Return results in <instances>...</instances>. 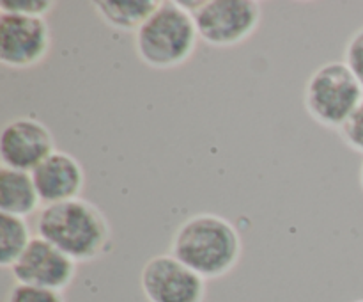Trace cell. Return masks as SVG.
Masks as SVG:
<instances>
[{"mask_svg": "<svg viewBox=\"0 0 363 302\" xmlns=\"http://www.w3.org/2000/svg\"><path fill=\"white\" fill-rule=\"evenodd\" d=\"M170 254L209 279H220L236 269L243 240L229 219L216 213H197L184 220L170 242Z\"/></svg>", "mask_w": 363, "mask_h": 302, "instance_id": "obj_1", "label": "cell"}, {"mask_svg": "<svg viewBox=\"0 0 363 302\" xmlns=\"http://www.w3.org/2000/svg\"><path fill=\"white\" fill-rule=\"evenodd\" d=\"M35 233L77 263L103 258L113 244L105 213L82 198L45 206L35 219Z\"/></svg>", "mask_w": 363, "mask_h": 302, "instance_id": "obj_2", "label": "cell"}, {"mask_svg": "<svg viewBox=\"0 0 363 302\" xmlns=\"http://www.w3.org/2000/svg\"><path fill=\"white\" fill-rule=\"evenodd\" d=\"M199 39L195 18L176 0H165L135 32V52L152 70H172L188 63Z\"/></svg>", "mask_w": 363, "mask_h": 302, "instance_id": "obj_3", "label": "cell"}, {"mask_svg": "<svg viewBox=\"0 0 363 302\" xmlns=\"http://www.w3.org/2000/svg\"><path fill=\"white\" fill-rule=\"evenodd\" d=\"M363 99V87L344 60L321 64L305 85V109L321 126L340 130Z\"/></svg>", "mask_w": 363, "mask_h": 302, "instance_id": "obj_4", "label": "cell"}, {"mask_svg": "<svg viewBox=\"0 0 363 302\" xmlns=\"http://www.w3.org/2000/svg\"><path fill=\"white\" fill-rule=\"evenodd\" d=\"M194 18L202 41L215 48H230L255 34L262 9L257 0H204Z\"/></svg>", "mask_w": 363, "mask_h": 302, "instance_id": "obj_5", "label": "cell"}, {"mask_svg": "<svg viewBox=\"0 0 363 302\" xmlns=\"http://www.w3.org/2000/svg\"><path fill=\"white\" fill-rule=\"evenodd\" d=\"M140 290L147 302H204L208 288L204 277L165 252L142 266Z\"/></svg>", "mask_w": 363, "mask_h": 302, "instance_id": "obj_6", "label": "cell"}, {"mask_svg": "<svg viewBox=\"0 0 363 302\" xmlns=\"http://www.w3.org/2000/svg\"><path fill=\"white\" fill-rule=\"evenodd\" d=\"M52 46L45 18L0 13V63L11 70H28L46 59Z\"/></svg>", "mask_w": 363, "mask_h": 302, "instance_id": "obj_7", "label": "cell"}, {"mask_svg": "<svg viewBox=\"0 0 363 302\" xmlns=\"http://www.w3.org/2000/svg\"><path fill=\"white\" fill-rule=\"evenodd\" d=\"M77 265L66 252L35 234L11 272L16 283L64 291L77 277Z\"/></svg>", "mask_w": 363, "mask_h": 302, "instance_id": "obj_8", "label": "cell"}, {"mask_svg": "<svg viewBox=\"0 0 363 302\" xmlns=\"http://www.w3.org/2000/svg\"><path fill=\"white\" fill-rule=\"evenodd\" d=\"M53 151V135L43 121L21 116L4 124L0 134V160L4 167L32 173Z\"/></svg>", "mask_w": 363, "mask_h": 302, "instance_id": "obj_9", "label": "cell"}, {"mask_svg": "<svg viewBox=\"0 0 363 302\" xmlns=\"http://www.w3.org/2000/svg\"><path fill=\"white\" fill-rule=\"evenodd\" d=\"M30 174L38 188L39 199L45 203V206L78 199L85 187V173L82 163L62 149H55Z\"/></svg>", "mask_w": 363, "mask_h": 302, "instance_id": "obj_10", "label": "cell"}, {"mask_svg": "<svg viewBox=\"0 0 363 302\" xmlns=\"http://www.w3.org/2000/svg\"><path fill=\"white\" fill-rule=\"evenodd\" d=\"M41 199L30 173L0 167V210L2 213L23 217L38 212Z\"/></svg>", "mask_w": 363, "mask_h": 302, "instance_id": "obj_11", "label": "cell"}, {"mask_svg": "<svg viewBox=\"0 0 363 302\" xmlns=\"http://www.w3.org/2000/svg\"><path fill=\"white\" fill-rule=\"evenodd\" d=\"M160 0H96V14L108 27L123 32H137L160 7Z\"/></svg>", "mask_w": 363, "mask_h": 302, "instance_id": "obj_12", "label": "cell"}, {"mask_svg": "<svg viewBox=\"0 0 363 302\" xmlns=\"http://www.w3.org/2000/svg\"><path fill=\"white\" fill-rule=\"evenodd\" d=\"M27 219L9 213L0 215V266L13 269L32 240Z\"/></svg>", "mask_w": 363, "mask_h": 302, "instance_id": "obj_13", "label": "cell"}, {"mask_svg": "<svg viewBox=\"0 0 363 302\" xmlns=\"http://www.w3.org/2000/svg\"><path fill=\"white\" fill-rule=\"evenodd\" d=\"M6 302H66V298L62 291L16 283L7 293Z\"/></svg>", "mask_w": 363, "mask_h": 302, "instance_id": "obj_14", "label": "cell"}, {"mask_svg": "<svg viewBox=\"0 0 363 302\" xmlns=\"http://www.w3.org/2000/svg\"><path fill=\"white\" fill-rule=\"evenodd\" d=\"M55 7L53 0H2L0 13L20 14V16L45 18Z\"/></svg>", "mask_w": 363, "mask_h": 302, "instance_id": "obj_15", "label": "cell"}, {"mask_svg": "<svg viewBox=\"0 0 363 302\" xmlns=\"http://www.w3.org/2000/svg\"><path fill=\"white\" fill-rule=\"evenodd\" d=\"M340 135H342V141L353 151L363 155V99L358 109L353 112V116L340 128Z\"/></svg>", "mask_w": 363, "mask_h": 302, "instance_id": "obj_16", "label": "cell"}, {"mask_svg": "<svg viewBox=\"0 0 363 302\" xmlns=\"http://www.w3.org/2000/svg\"><path fill=\"white\" fill-rule=\"evenodd\" d=\"M344 63L350 66V70L353 71V75L363 87V27L358 28L347 41Z\"/></svg>", "mask_w": 363, "mask_h": 302, "instance_id": "obj_17", "label": "cell"}, {"mask_svg": "<svg viewBox=\"0 0 363 302\" xmlns=\"http://www.w3.org/2000/svg\"><path fill=\"white\" fill-rule=\"evenodd\" d=\"M360 187L363 190V162H362V167H360Z\"/></svg>", "mask_w": 363, "mask_h": 302, "instance_id": "obj_18", "label": "cell"}, {"mask_svg": "<svg viewBox=\"0 0 363 302\" xmlns=\"http://www.w3.org/2000/svg\"><path fill=\"white\" fill-rule=\"evenodd\" d=\"M354 302H363V298H360V301H354Z\"/></svg>", "mask_w": 363, "mask_h": 302, "instance_id": "obj_19", "label": "cell"}]
</instances>
